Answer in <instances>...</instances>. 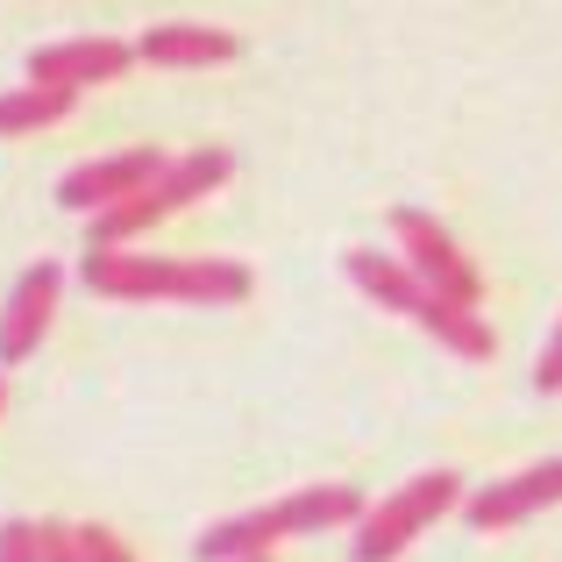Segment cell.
I'll list each match as a JSON object with an SVG mask.
<instances>
[{"label": "cell", "mask_w": 562, "mask_h": 562, "mask_svg": "<svg viewBox=\"0 0 562 562\" xmlns=\"http://www.w3.org/2000/svg\"><path fill=\"white\" fill-rule=\"evenodd\" d=\"M86 292L100 300H186V306H235L257 292L249 263L235 257H143V249H86Z\"/></svg>", "instance_id": "6da1fadb"}, {"label": "cell", "mask_w": 562, "mask_h": 562, "mask_svg": "<svg viewBox=\"0 0 562 562\" xmlns=\"http://www.w3.org/2000/svg\"><path fill=\"white\" fill-rule=\"evenodd\" d=\"M342 271H349V285H357L363 300H378V306H384V314L420 321V328L435 335V342L449 349V357H463V363H492L498 335L484 328V314H477V306L441 300V292L427 285V278L413 271L406 257H384V249H349V257H342Z\"/></svg>", "instance_id": "7a4b0ae2"}, {"label": "cell", "mask_w": 562, "mask_h": 562, "mask_svg": "<svg viewBox=\"0 0 562 562\" xmlns=\"http://www.w3.org/2000/svg\"><path fill=\"white\" fill-rule=\"evenodd\" d=\"M363 492L357 484H306V492L278 498V506L257 513H235V520H214L200 535V562H249V555H271L278 541H300V535H328V527H357L363 520Z\"/></svg>", "instance_id": "3957f363"}, {"label": "cell", "mask_w": 562, "mask_h": 562, "mask_svg": "<svg viewBox=\"0 0 562 562\" xmlns=\"http://www.w3.org/2000/svg\"><path fill=\"white\" fill-rule=\"evenodd\" d=\"M228 171H235V157L221 150V143H206V150H186V157H171V165L157 171V179L143 186V192H128V200L100 206V214H93V235H86V243H93V249L136 243L143 228H157V221H171L179 206L206 200L214 186H228Z\"/></svg>", "instance_id": "277c9868"}, {"label": "cell", "mask_w": 562, "mask_h": 562, "mask_svg": "<svg viewBox=\"0 0 562 562\" xmlns=\"http://www.w3.org/2000/svg\"><path fill=\"white\" fill-rule=\"evenodd\" d=\"M456 506H463V477H456V470H420L413 484H398L384 506H371L357 520L349 555H357V562H398L427 527L441 520V513H456Z\"/></svg>", "instance_id": "5b68a950"}, {"label": "cell", "mask_w": 562, "mask_h": 562, "mask_svg": "<svg viewBox=\"0 0 562 562\" xmlns=\"http://www.w3.org/2000/svg\"><path fill=\"white\" fill-rule=\"evenodd\" d=\"M392 235H398V257H406L413 271L441 292V300H456V306H477L484 300L477 263L456 249V235L441 228L435 214H420V206H392Z\"/></svg>", "instance_id": "8992f818"}, {"label": "cell", "mask_w": 562, "mask_h": 562, "mask_svg": "<svg viewBox=\"0 0 562 562\" xmlns=\"http://www.w3.org/2000/svg\"><path fill=\"white\" fill-rule=\"evenodd\" d=\"M549 506H562V456H549V463H527V470H513V477L470 492L463 498V520L477 527V535H506V527L535 520V513H549Z\"/></svg>", "instance_id": "52a82bcc"}, {"label": "cell", "mask_w": 562, "mask_h": 562, "mask_svg": "<svg viewBox=\"0 0 562 562\" xmlns=\"http://www.w3.org/2000/svg\"><path fill=\"white\" fill-rule=\"evenodd\" d=\"M57 292H65V271H57L50 257L14 278L8 306H0V371H8V363H29L43 349V335H50V321H57Z\"/></svg>", "instance_id": "ba28073f"}, {"label": "cell", "mask_w": 562, "mask_h": 562, "mask_svg": "<svg viewBox=\"0 0 562 562\" xmlns=\"http://www.w3.org/2000/svg\"><path fill=\"white\" fill-rule=\"evenodd\" d=\"M165 165H171V157L157 150V143H136V150H122V157H93V165H79V171L57 179V206H71V214H100V206L143 192Z\"/></svg>", "instance_id": "9c48e42d"}, {"label": "cell", "mask_w": 562, "mask_h": 562, "mask_svg": "<svg viewBox=\"0 0 562 562\" xmlns=\"http://www.w3.org/2000/svg\"><path fill=\"white\" fill-rule=\"evenodd\" d=\"M128 65H136V43L71 36V43H43V50L29 57V79H36V86H71V93H86V86H114Z\"/></svg>", "instance_id": "30bf717a"}, {"label": "cell", "mask_w": 562, "mask_h": 562, "mask_svg": "<svg viewBox=\"0 0 562 562\" xmlns=\"http://www.w3.org/2000/svg\"><path fill=\"white\" fill-rule=\"evenodd\" d=\"M243 50L235 29H206V22H157L136 36V57L157 71H206V65H228Z\"/></svg>", "instance_id": "8fae6325"}, {"label": "cell", "mask_w": 562, "mask_h": 562, "mask_svg": "<svg viewBox=\"0 0 562 562\" xmlns=\"http://www.w3.org/2000/svg\"><path fill=\"white\" fill-rule=\"evenodd\" d=\"M79 108V93L71 86H14V93H0V136H36V128H57L65 114Z\"/></svg>", "instance_id": "7c38bea8"}, {"label": "cell", "mask_w": 562, "mask_h": 562, "mask_svg": "<svg viewBox=\"0 0 562 562\" xmlns=\"http://www.w3.org/2000/svg\"><path fill=\"white\" fill-rule=\"evenodd\" d=\"M0 562H43L36 520H0Z\"/></svg>", "instance_id": "4fadbf2b"}, {"label": "cell", "mask_w": 562, "mask_h": 562, "mask_svg": "<svg viewBox=\"0 0 562 562\" xmlns=\"http://www.w3.org/2000/svg\"><path fill=\"white\" fill-rule=\"evenodd\" d=\"M79 549H86V562H136V555H128V541L114 535V527H100V520L79 527Z\"/></svg>", "instance_id": "5bb4252c"}, {"label": "cell", "mask_w": 562, "mask_h": 562, "mask_svg": "<svg viewBox=\"0 0 562 562\" xmlns=\"http://www.w3.org/2000/svg\"><path fill=\"white\" fill-rule=\"evenodd\" d=\"M36 541H43V562H86L79 527H65V520H43V527H36Z\"/></svg>", "instance_id": "9a60e30c"}, {"label": "cell", "mask_w": 562, "mask_h": 562, "mask_svg": "<svg viewBox=\"0 0 562 562\" xmlns=\"http://www.w3.org/2000/svg\"><path fill=\"white\" fill-rule=\"evenodd\" d=\"M535 384L541 392H562V321H555V335H549V349H541V363H535Z\"/></svg>", "instance_id": "2e32d148"}, {"label": "cell", "mask_w": 562, "mask_h": 562, "mask_svg": "<svg viewBox=\"0 0 562 562\" xmlns=\"http://www.w3.org/2000/svg\"><path fill=\"white\" fill-rule=\"evenodd\" d=\"M0 406H8V378H0Z\"/></svg>", "instance_id": "e0dca14e"}, {"label": "cell", "mask_w": 562, "mask_h": 562, "mask_svg": "<svg viewBox=\"0 0 562 562\" xmlns=\"http://www.w3.org/2000/svg\"><path fill=\"white\" fill-rule=\"evenodd\" d=\"M249 562H271V555H249Z\"/></svg>", "instance_id": "ac0fdd59"}]
</instances>
